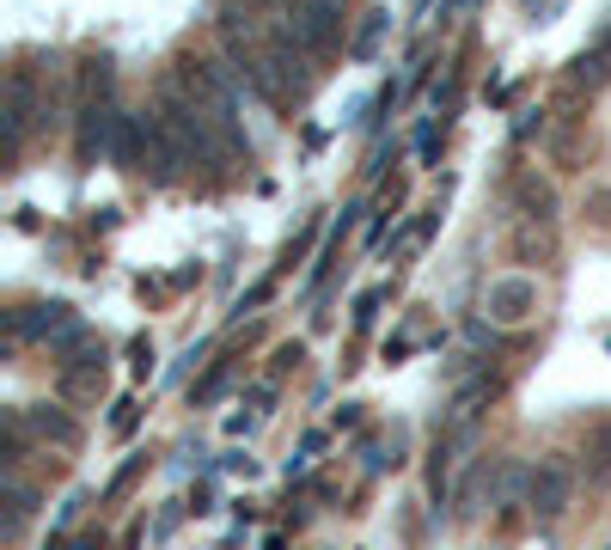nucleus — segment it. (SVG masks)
Segmentation results:
<instances>
[{
    "label": "nucleus",
    "instance_id": "f257e3e1",
    "mask_svg": "<svg viewBox=\"0 0 611 550\" xmlns=\"http://www.w3.org/2000/svg\"><path fill=\"white\" fill-rule=\"evenodd\" d=\"M288 25L312 56H331V49L343 44V25H349V19H343V0H300L288 13Z\"/></svg>",
    "mask_w": 611,
    "mask_h": 550
},
{
    "label": "nucleus",
    "instance_id": "f03ea898",
    "mask_svg": "<svg viewBox=\"0 0 611 550\" xmlns=\"http://www.w3.org/2000/svg\"><path fill=\"white\" fill-rule=\"evenodd\" d=\"M568 495H575V471H568L563 458H544L532 471V483H526V507H532L538 519H563Z\"/></svg>",
    "mask_w": 611,
    "mask_h": 550
},
{
    "label": "nucleus",
    "instance_id": "39448f33",
    "mask_svg": "<svg viewBox=\"0 0 611 550\" xmlns=\"http://www.w3.org/2000/svg\"><path fill=\"white\" fill-rule=\"evenodd\" d=\"M385 37V13H367V31L355 37V56H373V44Z\"/></svg>",
    "mask_w": 611,
    "mask_h": 550
},
{
    "label": "nucleus",
    "instance_id": "20e7f679",
    "mask_svg": "<svg viewBox=\"0 0 611 550\" xmlns=\"http://www.w3.org/2000/svg\"><path fill=\"white\" fill-rule=\"evenodd\" d=\"M80 159H98V153H110V129H117V110L110 105H86L80 110Z\"/></svg>",
    "mask_w": 611,
    "mask_h": 550
},
{
    "label": "nucleus",
    "instance_id": "423d86ee",
    "mask_svg": "<svg viewBox=\"0 0 611 550\" xmlns=\"http://www.w3.org/2000/svg\"><path fill=\"white\" fill-rule=\"evenodd\" d=\"M594 477L611 483V428H599V441H594Z\"/></svg>",
    "mask_w": 611,
    "mask_h": 550
},
{
    "label": "nucleus",
    "instance_id": "7ed1b4c3",
    "mask_svg": "<svg viewBox=\"0 0 611 550\" xmlns=\"http://www.w3.org/2000/svg\"><path fill=\"white\" fill-rule=\"evenodd\" d=\"M532 312H538L532 275H502V282H489V319L495 324H526Z\"/></svg>",
    "mask_w": 611,
    "mask_h": 550
}]
</instances>
